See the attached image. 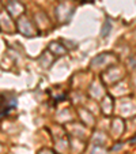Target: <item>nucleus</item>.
Returning <instances> with one entry per match:
<instances>
[{"instance_id":"1","label":"nucleus","mask_w":136,"mask_h":154,"mask_svg":"<svg viewBox=\"0 0 136 154\" xmlns=\"http://www.w3.org/2000/svg\"><path fill=\"white\" fill-rule=\"evenodd\" d=\"M107 30L110 32V22H106V25H105L104 30H102V37H106L107 35Z\"/></svg>"}]
</instances>
